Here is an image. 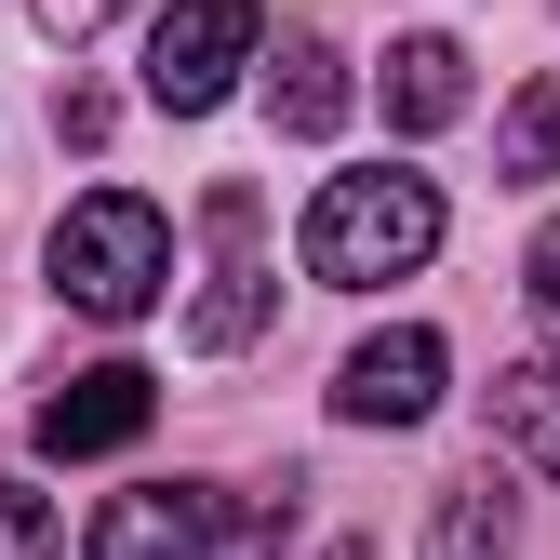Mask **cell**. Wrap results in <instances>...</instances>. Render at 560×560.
<instances>
[{"instance_id":"obj_1","label":"cell","mask_w":560,"mask_h":560,"mask_svg":"<svg viewBox=\"0 0 560 560\" xmlns=\"http://www.w3.org/2000/svg\"><path fill=\"white\" fill-rule=\"evenodd\" d=\"M40 280L81 320H148L174 294V214H161L148 187H81L54 214V241H40Z\"/></svg>"},{"instance_id":"obj_2","label":"cell","mask_w":560,"mask_h":560,"mask_svg":"<svg viewBox=\"0 0 560 560\" xmlns=\"http://www.w3.org/2000/svg\"><path fill=\"white\" fill-rule=\"evenodd\" d=\"M294 254H307V280H334V294H387V280H413L441 254V187L428 174H387V161L374 174H320Z\"/></svg>"},{"instance_id":"obj_3","label":"cell","mask_w":560,"mask_h":560,"mask_svg":"<svg viewBox=\"0 0 560 560\" xmlns=\"http://www.w3.org/2000/svg\"><path fill=\"white\" fill-rule=\"evenodd\" d=\"M241 67H267V0H161V27H148V107L161 120H214L241 94Z\"/></svg>"},{"instance_id":"obj_4","label":"cell","mask_w":560,"mask_h":560,"mask_svg":"<svg viewBox=\"0 0 560 560\" xmlns=\"http://www.w3.org/2000/svg\"><path fill=\"white\" fill-rule=\"evenodd\" d=\"M441 387H454V347L428 320H387V334H361L334 361V413H347V428H428Z\"/></svg>"},{"instance_id":"obj_5","label":"cell","mask_w":560,"mask_h":560,"mask_svg":"<svg viewBox=\"0 0 560 560\" xmlns=\"http://www.w3.org/2000/svg\"><path fill=\"white\" fill-rule=\"evenodd\" d=\"M214 280H200V307H187V347H254L267 307H280V280H267V214H254V187H214Z\"/></svg>"},{"instance_id":"obj_6","label":"cell","mask_w":560,"mask_h":560,"mask_svg":"<svg viewBox=\"0 0 560 560\" xmlns=\"http://www.w3.org/2000/svg\"><path fill=\"white\" fill-rule=\"evenodd\" d=\"M214 534H228L214 480H133L94 508V560H214Z\"/></svg>"},{"instance_id":"obj_7","label":"cell","mask_w":560,"mask_h":560,"mask_svg":"<svg viewBox=\"0 0 560 560\" xmlns=\"http://www.w3.org/2000/svg\"><path fill=\"white\" fill-rule=\"evenodd\" d=\"M148 413H161L148 361H94V374H67V387L40 400V454H54V467H81V454H120V441H148Z\"/></svg>"},{"instance_id":"obj_8","label":"cell","mask_w":560,"mask_h":560,"mask_svg":"<svg viewBox=\"0 0 560 560\" xmlns=\"http://www.w3.org/2000/svg\"><path fill=\"white\" fill-rule=\"evenodd\" d=\"M374 107H387V133H441V120H467V40H441V27L387 40V81H374Z\"/></svg>"},{"instance_id":"obj_9","label":"cell","mask_w":560,"mask_h":560,"mask_svg":"<svg viewBox=\"0 0 560 560\" xmlns=\"http://www.w3.org/2000/svg\"><path fill=\"white\" fill-rule=\"evenodd\" d=\"M428 560H521V494L494 467L480 480H441V508H428Z\"/></svg>"},{"instance_id":"obj_10","label":"cell","mask_w":560,"mask_h":560,"mask_svg":"<svg viewBox=\"0 0 560 560\" xmlns=\"http://www.w3.org/2000/svg\"><path fill=\"white\" fill-rule=\"evenodd\" d=\"M267 120L280 133H334L347 120V54L334 40H280L267 54Z\"/></svg>"},{"instance_id":"obj_11","label":"cell","mask_w":560,"mask_h":560,"mask_svg":"<svg viewBox=\"0 0 560 560\" xmlns=\"http://www.w3.org/2000/svg\"><path fill=\"white\" fill-rule=\"evenodd\" d=\"M494 441L560 480V361H508V374H494Z\"/></svg>"},{"instance_id":"obj_12","label":"cell","mask_w":560,"mask_h":560,"mask_svg":"<svg viewBox=\"0 0 560 560\" xmlns=\"http://www.w3.org/2000/svg\"><path fill=\"white\" fill-rule=\"evenodd\" d=\"M494 161H508V187H547V174H560V67H547V81H521V107H508V133H494Z\"/></svg>"},{"instance_id":"obj_13","label":"cell","mask_w":560,"mask_h":560,"mask_svg":"<svg viewBox=\"0 0 560 560\" xmlns=\"http://www.w3.org/2000/svg\"><path fill=\"white\" fill-rule=\"evenodd\" d=\"M0 560H54V508L27 480H0Z\"/></svg>"},{"instance_id":"obj_14","label":"cell","mask_w":560,"mask_h":560,"mask_svg":"<svg viewBox=\"0 0 560 560\" xmlns=\"http://www.w3.org/2000/svg\"><path fill=\"white\" fill-rule=\"evenodd\" d=\"M521 280H534V320H547V334H560V214H547V228H534V254H521Z\"/></svg>"},{"instance_id":"obj_15","label":"cell","mask_w":560,"mask_h":560,"mask_svg":"<svg viewBox=\"0 0 560 560\" xmlns=\"http://www.w3.org/2000/svg\"><path fill=\"white\" fill-rule=\"evenodd\" d=\"M27 14H40V40H67V54H81V40L120 14V0H27Z\"/></svg>"},{"instance_id":"obj_16","label":"cell","mask_w":560,"mask_h":560,"mask_svg":"<svg viewBox=\"0 0 560 560\" xmlns=\"http://www.w3.org/2000/svg\"><path fill=\"white\" fill-rule=\"evenodd\" d=\"M334 560H361V547H334Z\"/></svg>"}]
</instances>
